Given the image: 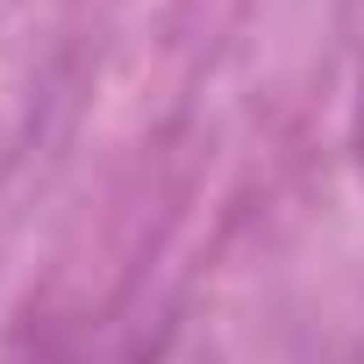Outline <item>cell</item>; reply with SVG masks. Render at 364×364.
<instances>
[{
    "mask_svg": "<svg viewBox=\"0 0 364 364\" xmlns=\"http://www.w3.org/2000/svg\"><path fill=\"white\" fill-rule=\"evenodd\" d=\"M350 150H357V171H364V72H357V114H350Z\"/></svg>",
    "mask_w": 364,
    "mask_h": 364,
    "instance_id": "obj_2",
    "label": "cell"
},
{
    "mask_svg": "<svg viewBox=\"0 0 364 364\" xmlns=\"http://www.w3.org/2000/svg\"><path fill=\"white\" fill-rule=\"evenodd\" d=\"M8 364H93V350H86L79 336H58V328H43V336H36V328H29V336L15 343V357H8Z\"/></svg>",
    "mask_w": 364,
    "mask_h": 364,
    "instance_id": "obj_1",
    "label": "cell"
}]
</instances>
